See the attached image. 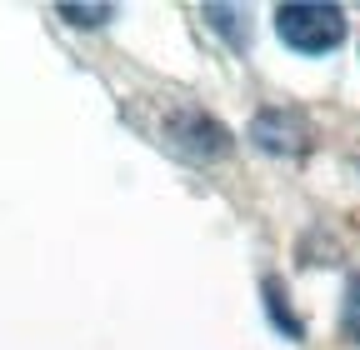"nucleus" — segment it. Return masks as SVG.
<instances>
[{"label": "nucleus", "mask_w": 360, "mask_h": 350, "mask_svg": "<svg viewBox=\"0 0 360 350\" xmlns=\"http://www.w3.org/2000/svg\"><path fill=\"white\" fill-rule=\"evenodd\" d=\"M276 35L295 56H326L345 40V11L326 0H290L276 11Z\"/></svg>", "instance_id": "f257e3e1"}, {"label": "nucleus", "mask_w": 360, "mask_h": 350, "mask_svg": "<svg viewBox=\"0 0 360 350\" xmlns=\"http://www.w3.org/2000/svg\"><path fill=\"white\" fill-rule=\"evenodd\" d=\"M345 330H350V340H360V280L345 285Z\"/></svg>", "instance_id": "f03ea898"}]
</instances>
